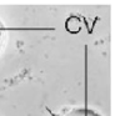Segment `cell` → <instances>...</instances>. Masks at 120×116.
Returning <instances> with one entry per match:
<instances>
[{"label": "cell", "instance_id": "6da1fadb", "mask_svg": "<svg viewBox=\"0 0 120 116\" xmlns=\"http://www.w3.org/2000/svg\"><path fill=\"white\" fill-rule=\"evenodd\" d=\"M64 116H101L98 111L89 107H74L69 110Z\"/></svg>", "mask_w": 120, "mask_h": 116}, {"label": "cell", "instance_id": "7a4b0ae2", "mask_svg": "<svg viewBox=\"0 0 120 116\" xmlns=\"http://www.w3.org/2000/svg\"><path fill=\"white\" fill-rule=\"evenodd\" d=\"M5 37H6V29H5L4 22L0 20V51H1V49H3V46H4Z\"/></svg>", "mask_w": 120, "mask_h": 116}]
</instances>
